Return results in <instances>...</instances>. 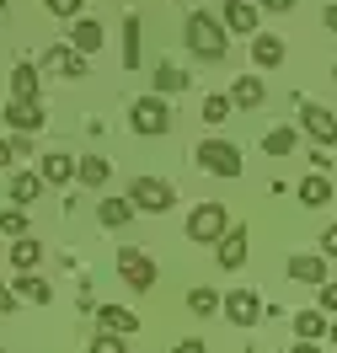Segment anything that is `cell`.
I'll return each mask as SVG.
<instances>
[{"mask_svg":"<svg viewBox=\"0 0 337 353\" xmlns=\"http://www.w3.org/2000/svg\"><path fill=\"white\" fill-rule=\"evenodd\" d=\"M187 48L198 54L203 65H214V59H225V48H230V32H225L220 17H209V11H193V17H187Z\"/></svg>","mask_w":337,"mask_h":353,"instance_id":"1","label":"cell"},{"mask_svg":"<svg viewBox=\"0 0 337 353\" xmlns=\"http://www.w3.org/2000/svg\"><path fill=\"white\" fill-rule=\"evenodd\" d=\"M129 129L145 134V139L166 134V129H172V112H166V102H161V97H139L134 108H129Z\"/></svg>","mask_w":337,"mask_h":353,"instance_id":"2","label":"cell"},{"mask_svg":"<svg viewBox=\"0 0 337 353\" xmlns=\"http://www.w3.org/2000/svg\"><path fill=\"white\" fill-rule=\"evenodd\" d=\"M225 230H230L225 203H198V209L187 214V241H220Z\"/></svg>","mask_w":337,"mask_h":353,"instance_id":"3","label":"cell"},{"mask_svg":"<svg viewBox=\"0 0 337 353\" xmlns=\"http://www.w3.org/2000/svg\"><path fill=\"white\" fill-rule=\"evenodd\" d=\"M198 166L214 176H241V150L230 139H203L198 145Z\"/></svg>","mask_w":337,"mask_h":353,"instance_id":"4","label":"cell"},{"mask_svg":"<svg viewBox=\"0 0 337 353\" xmlns=\"http://www.w3.org/2000/svg\"><path fill=\"white\" fill-rule=\"evenodd\" d=\"M172 182H161V176H134L129 182V203L134 209H150V214H161V209H172Z\"/></svg>","mask_w":337,"mask_h":353,"instance_id":"5","label":"cell"},{"mask_svg":"<svg viewBox=\"0 0 337 353\" xmlns=\"http://www.w3.org/2000/svg\"><path fill=\"white\" fill-rule=\"evenodd\" d=\"M118 273H123V284L139 289V294L156 284V263H150V252H139V246H123V252H118Z\"/></svg>","mask_w":337,"mask_h":353,"instance_id":"6","label":"cell"},{"mask_svg":"<svg viewBox=\"0 0 337 353\" xmlns=\"http://www.w3.org/2000/svg\"><path fill=\"white\" fill-rule=\"evenodd\" d=\"M300 129L311 134L321 150H332V145H337V118L327 108H316V102H300Z\"/></svg>","mask_w":337,"mask_h":353,"instance_id":"7","label":"cell"},{"mask_svg":"<svg viewBox=\"0 0 337 353\" xmlns=\"http://www.w3.org/2000/svg\"><path fill=\"white\" fill-rule=\"evenodd\" d=\"M263 310H268V305H263L252 289H236V294H225V316H230L236 327H257V321H263Z\"/></svg>","mask_w":337,"mask_h":353,"instance_id":"8","label":"cell"},{"mask_svg":"<svg viewBox=\"0 0 337 353\" xmlns=\"http://www.w3.org/2000/svg\"><path fill=\"white\" fill-rule=\"evenodd\" d=\"M214 263H220V268H230V273L247 263V230H241V225H230L220 241H214Z\"/></svg>","mask_w":337,"mask_h":353,"instance_id":"9","label":"cell"},{"mask_svg":"<svg viewBox=\"0 0 337 353\" xmlns=\"http://www.w3.org/2000/svg\"><path fill=\"white\" fill-rule=\"evenodd\" d=\"M6 129H11V134H38V129H43V108L11 97V102H6Z\"/></svg>","mask_w":337,"mask_h":353,"instance_id":"10","label":"cell"},{"mask_svg":"<svg viewBox=\"0 0 337 353\" xmlns=\"http://www.w3.org/2000/svg\"><path fill=\"white\" fill-rule=\"evenodd\" d=\"M220 22H225V32H257V6H247V0H225Z\"/></svg>","mask_w":337,"mask_h":353,"instance_id":"11","label":"cell"},{"mask_svg":"<svg viewBox=\"0 0 337 353\" xmlns=\"http://www.w3.org/2000/svg\"><path fill=\"white\" fill-rule=\"evenodd\" d=\"M96 321H102V332H118V337H129V332H139V316L123 305H96Z\"/></svg>","mask_w":337,"mask_h":353,"instance_id":"12","label":"cell"},{"mask_svg":"<svg viewBox=\"0 0 337 353\" xmlns=\"http://www.w3.org/2000/svg\"><path fill=\"white\" fill-rule=\"evenodd\" d=\"M252 59H257L263 70H278V65H284V38H273V32H257V38H252Z\"/></svg>","mask_w":337,"mask_h":353,"instance_id":"13","label":"cell"},{"mask_svg":"<svg viewBox=\"0 0 337 353\" xmlns=\"http://www.w3.org/2000/svg\"><path fill=\"white\" fill-rule=\"evenodd\" d=\"M75 166H81V161H70V155H43V166H38V172H43V182L48 188H65V182H75Z\"/></svg>","mask_w":337,"mask_h":353,"instance_id":"14","label":"cell"},{"mask_svg":"<svg viewBox=\"0 0 337 353\" xmlns=\"http://www.w3.org/2000/svg\"><path fill=\"white\" fill-rule=\"evenodd\" d=\"M70 48H75V54H96V48H102V22H91V17H75Z\"/></svg>","mask_w":337,"mask_h":353,"instance_id":"15","label":"cell"},{"mask_svg":"<svg viewBox=\"0 0 337 353\" xmlns=\"http://www.w3.org/2000/svg\"><path fill=\"white\" fill-rule=\"evenodd\" d=\"M38 193H43V172H11V203H22V209H27Z\"/></svg>","mask_w":337,"mask_h":353,"instance_id":"16","label":"cell"},{"mask_svg":"<svg viewBox=\"0 0 337 353\" xmlns=\"http://www.w3.org/2000/svg\"><path fill=\"white\" fill-rule=\"evenodd\" d=\"M300 203L305 209H321V203H332V182H327V172H316L300 182Z\"/></svg>","mask_w":337,"mask_h":353,"instance_id":"17","label":"cell"},{"mask_svg":"<svg viewBox=\"0 0 337 353\" xmlns=\"http://www.w3.org/2000/svg\"><path fill=\"white\" fill-rule=\"evenodd\" d=\"M108 176H112V166L102 155H86V161L75 166V182H81V188H108Z\"/></svg>","mask_w":337,"mask_h":353,"instance_id":"18","label":"cell"},{"mask_svg":"<svg viewBox=\"0 0 337 353\" xmlns=\"http://www.w3.org/2000/svg\"><path fill=\"white\" fill-rule=\"evenodd\" d=\"M11 97H17V102H38V65L11 70Z\"/></svg>","mask_w":337,"mask_h":353,"instance_id":"19","label":"cell"},{"mask_svg":"<svg viewBox=\"0 0 337 353\" xmlns=\"http://www.w3.org/2000/svg\"><path fill=\"white\" fill-rule=\"evenodd\" d=\"M96 220L108 225V230H123V225L134 220V203H129V199H102V209H96Z\"/></svg>","mask_w":337,"mask_h":353,"instance_id":"20","label":"cell"},{"mask_svg":"<svg viewBox=\"0 0 337 353\" xmlns=\"http://www.w3.org/2000/svg\"><path fill=\"white\" fill-rule=\"evenodd\" d=\"M289 279L294 284H327V263L321 257H289Z\"/></svg>","mask_w":337,"mask_h":353,"instance_id":"21","label":"cell"},{"mask_svg":"<svg viewBox=\"0 0 337 353\" xmlns=\"http://www.w3.org/2000/svg\"><path fill=\"white\" fill-rule=\"evenodd\" d=\"M38 263H43V246L32 241V236H22V241H11V268H17V273H32Z\"/></svg>","mask_w":337,"mask_h":353,"instance_id":"22","label":"cell"},{"mask_svg":"<svg viewBox=\"0 0 337 353\" xmlns=\"http://www.w3.org/2000/svg\"><path fill=\"white\" fill-rule=\"evenodd\" d=\"M263 97H268V91H263L257 75H241V81L230 86V102H236V108H263Z\"/></svg>","mask_w":337,"mask_h":353,"instance_id":"23","label":"cell"},{"mask_svg":"<svg viewBox=\"0 0 337 353\" xmlns=\"http://www.w3.org/2000/svg\"><path fill=\"white\" fill-rule=\"evenodd\" d=\"M294 332H300V343H316V337H327V316H321V310H300V316H294Z\"/></svg>","mask_w":337,"mask_h":353,"instance_id":"24","label":"cell"},{"mask_svg":"<svg viewBox=\"0 0 337 353\" xmlns=\"http://www.w3.org/2000/svg\"><path fill=\"white\" fill-rule=\"evenodd\" d=\"M0 236H11V241H22V236H27V214H22V203L0 209Z\"/></svg>","mask_w":337,"mask_h":353,"instance_id":"25","label":"cell"},{"mask_svg":"<svg viewBox=\"0 0 337 353\" xmlns=\"http://www.w3.org/2000/svg\"><path fill=\"white\" fill-rule=\"evenodd\" d=\"M294 145H300V139H294V129H284V123L263 134V150H268V155H289Z\"/></svg>","mask_w":337,"mask_h":353,"instance_id":"26","label":"cell"},{"mask_svg":"<svg viewBox=\"0 0 337 353\" xmlns=\"http://www.w3.org/2000/svg\"><path fill=\"white\" fill-rule=\"evenodd\" d=\"M220 305L225 300L214 294V289H187V310H193V316H214Z\"/></svg>","mask_w":337,"mask_h":353,"instance_id":"27","label":"cell"},{"mask_svg":"<svg viewBox=\"0 0 337 353\" xmlns=\"http://www.w3.org/2000/svg\"><path fill=\"white\" fill-rule=\"evenodd\" d=\"M123 65L139 70V17H129V22H123Z\"/></svg>","mask_w":337,"mask_h":353,"instance_id":"28","label":"cell"},{"mask_svg":"<svg viewBox=\"0 0 337 353\" xmlns=\"http://www.w3.org/2000/svg\"><path fill=\"white\" fill-rule=\"evenodd\" d=\"M236 108L230 102V91H214V97H203V123H225V112Z\"/></svg>","mask_w":337,"mask_h":353,"instance_id":"29","label":"cell"},{"mask_svg":"<svg viewBox=\"0 0 337 353\" xmlns=\"http://www.w3.org/2000/svg\"><path fill=\"white\" fill-rule=\"evenodd\" d=\"M156 91H161V97H166V91H187V75H182L177 65H161L156 70Z\"/></svg>","mask_w":337,"mask_h":353,"instance_id":"30","label":"cell"},{"mask_svg":"<svg viewBox=\"0 0 337 353\" xmlns=\"http://www.w3.org/2000/svg\"><path fill=\"white\" fill-rule=\"evenodd\" d=\"M17 294H27V300H38V305H43L54 289H48L43 279H38V273H22V279H17Z\"/></svg>","mask_w":337,"mask_h":353,"instance_id":"31","label":"cell"},{"mask_svg":"<svg viewBox=\"0 0 337 353\" xmlns=\"http://www.w3.org/2000/svg\"><path fill=\"white\" fill-rule=\"evenodd\" d=\"M43 6H48V17H65V22H70V17H81L86 0H43Z\"/></svg>","mask_w":337,"mask_h":353,"instance_id":"32","label":"cell"},{"mask_svg":"<svg viewBox=\"0 0 337 353\" xmlns=\"http://www.w3.org/2000/svg\"><path fill=\"white\" fill-rule=\"evenodd\" d=\"M91 353H129V348H123V337H118V332H102V337L91 343Z\"/></svg>","mask_w":337,"mask_h":353,"instance_id":"33","label":"cell"},{"mask_svg":"<svg viewBox=\"0 0 337 353\" xmlns=\"http://www.w3.org/2000/svg\"><path fill=\"white\" fill-rule=\"evenodd\" d=\"M65 59H70V43H54L43 54V70H59V75H65Z\"/></svg>","mask_w":337,"mask_h":353,"instance_id":"34","label":"cell"},{"mask_svg":"<svg viewBox=\"0 0 337 353\" xmlns=\"http://www.w3.org/2000/svg\"><path fill=\"white\" fill-rule=\"evenodd\" d=\"M321 252H327V257H337V225H327V230H321Z\"/></svg>","mask_w":337,"mask_h":353,"instance_id":"35","label":"cell"},{"mask_svg":"<svg viewBox=\"0 0 337 353\" xmlns=\"http://www.w3.org/2000/svg\"><path fill=\"white\" fill-rule=\"evenodd\" d=\"M321 310H332V316H337V284H321Z\"/></svg>","mask_w":337,"mask_h":353,"instance_id":"36","label":"cell"},{"mask_svg":"<svg viewBox=\"0 0 337 353\" xmlns=\"http://www.w3.org/2000/svg\"><path fill=\"white\" fill-rule=\"evenodd\" d=\"M17 300H22L17 289H11V284H0V310H17Z\"/></svg>","mask_w":337,"mask_h":353,"instance_id":"37","label":"cell"},{"mask_svg":"<svg viewBox=\"0 0 337 353\" xmlns=\"http://www.w3.org/2000/svg\"><path fill=\"white\" fill-rule=\"evenodd\" d=\"M172 353H203V343H198V337H182V343H177Z\"/></svg>","mask_w":337,"mask_h":353,"instance_id":"38","label":"cell"},{"mask_svg":"<svg viewBox=\"0 0 337 353\" xmlns=\"http://www.w3.org/2000/svg\"><path fill=\"white\" fill-rule=\"evenodd\" d=\"M263 11H294V0H257Z\"/></svg>","mask_w":337,"mask_h":353,"instance_id":"39","label":"cell"},{"mask_svg":"<svg viewBox=\"0 0 337 353\" xmlns=\"http://www.w3.org/2000/svg\"><path fill=\"white\" fill-rule=\"evenodd\" d=\"M11 150H17V145H11V139H0V172L11 166Z\"/></svg>","mask_w":337,"mask_h":353,"instance_id":"40","label":"cell"},{"mask_svg":"<svg viewBox=\"0 0 337 353\" xmlns=\"http://www.w3.org/2000/svg\"><path fill=\"white\" fill-rule=\"evenodd\" d=\"M327 27H332V32H337V6H327Z\"/></svg>","mask_w":337,"mask_h":353,"instance_id":"41","label":"cell"},{"mask_svg":"<svg viewBox=\"0 0 337 353\" xmlns=\"http://www.w3.org/2000/svg\"><path fill=\"white\" fill-rule=\"evenodd\" d=\"M289 353H321V348H316V343H300V348H289Z\"/></svg>","mask_w":337,"mask_h":353,"instance_id":"42","label":"cell"},{"mask_svg":"<svg viewBox=\"0 0 337 353\" xmlns=\"http://www.w3.org/2000/svg\"><path fill=\"white\" fill-rule=\"evenodd\" d=\"M327 337H332V343H337V321H332V327H327Z\"/></svg>","mask_w":337,"mask_h":353,"instance_id":"43","label":"cell"},{"mask_svg":"<svg viewBox=\"0 0 337 353\" xmlns=\"http://www.w3.org/2000/svg\"><path fill=\"white\" fill-rule=\"evenodd\" d=\"M0 11H6V0H0Z\"/></svg>","mask_w":337,"mask_h":353,"instance_id":"44","label":"cell"},{"mask_svg":"<svg viewBox=\"0 0 337 353\" xmlns=\"http://www.w3.org/2000/svg\"><path fill=\"white\" fill-rule=\"evenodd\" d=\"M332 75H337V70H332Z\"/></svg>","mask_w":337,"mask_h":353,"instance_id":"45","label":"cell"}]
</instances>
